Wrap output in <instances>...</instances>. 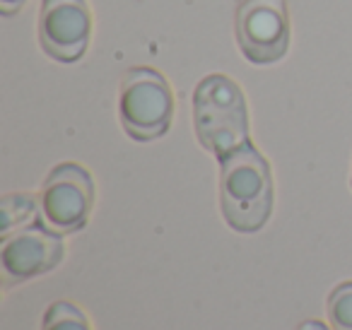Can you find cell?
Here are the masks:
<instances>
[{"instance_id": "4", "label": "cell", "mask_w": 352, "mask_h": 330, "mask_svg": "<svg viewBox=\"0 0 352 330\" xmlns=\"http://www.w3.org/2000/svg\"><path fill=\"white\" fill-rule=\"evenodd\" d=\"M94 184L80 164H58L46 179L39 195L44 224L56 234L78 232L85 227L92 210Z\"/></svg>"}, {"instance_id": "7", "label": "cell", "mask_w": 352, "mask_h": 330, "mask_svg": "<svg viewBox=\"0 0 352 330\" xmlns=\"http://www.w3.org/2000/svg\"><path fill=\"white\" fill-rule=\"evenodd\" d=\"M63 258V241L56 232L44 227H25L15 236H3L0 265L6 285L25 282L41 272L54 270Z\"/></svg>"}, {"instance_id": "8", "label": "cell", "mask_w": 352, "mask_h": 330, "mask_svg": "<svg viewBox=\"0 0 352 330\" xmlns=\"http://www.w3.org/2000/svg\"><path fill=\"white\" fill-rule=\"evenodd\" d=\"M36 212V205L32 195L25 193H15V195H6L3 203H0V234L8 236L10 229L22 227L27 224Z\"/></svg>"}, {"instance_id": "6", "label": "cell", "mask_w": 352, "mask_h": 330, "mask_svg": "<svg viewBox=\"0 0 352 330\" xmlns=\"http://www.w3.org/2000/svg\"><path fill=\"white\" fill-rule=\"evenodd\" d=\"M92 17L85 0H41V49L60 63H73L85 54Z\"/></svg>"}, {"instance_id": "12", "label": "cell", "mask_w": 352, "mask_h": 330, "mask_svg": "<svg viewBox=\"0 0 352 330\" xmlns=\"http://www.w3.org/2000/svg\"><path fill=\"white\" fill-rule=\"evenodd\" d=\"M299 330H328V328L318 323V320H307V323L299 325Z\"/></svg>"}, {"instance_id": "9", "label": "cell", "mask_w": 352, "mask_h": 330, "mask_svg": "<svg viewBox=\"0 0 352 330\" xmlns=\"http://www.w3.org/2000/svg\"><path fill=\"white\" fill-rule=\"evenodd\" d=\"M328 320L333 330H352V282H342L331 292Z\"/></svg>"}, {"instance_id": "11", "label": "cell", "mask_w": 352, "mask_h": 330, "mask_svg": "<svg viewBox=\"0 0 352 330\" xmlns=\"http://www.w3.org/2000/svg\"><path fill=\"white\" fill-rule=\"evenodd\" d=\"M25 6V0H0V10H3V15H15L20 8Z\"/></svg>"}, {"instance_id": "5", "label": "cell", "mask_w": 352, "mask_h": 330, "mask_svg": "<svg viewBox=\"0 0 352 330\" xmlns=\"http://www.w3.org/2000/svg\"><path fill=\"white\" fill-rule=\"evenodd\" d=\"M236 41L251 63H275L287 54L289 20L285 0H244L236 10Z\"/></svg>"}, {"instance_id": "2", "label": "cell", "mask_w": 352, "mask_h": 330, "mask_svg": "<svg viewBox=\"0 0 352 330\" xmlns=\"http://www.w3.org/2000/svg\"><path fill=\"white\" fill-rule=\"evenodd\" d=\"M193 123L206 150L225 160L249 145V116L239 85L225 75H208L193 94Z\"/></svg>"}, {"instance_id": "10", "label": "cell", "mask_w": 352, "mask_h": 330, "mask_svg": "<svg viewBox=\"0 0 352 330\" xmlns=\"http://www.w3.org/2000/svg\"><path fill=\"white\" fill-rule=\"evenodd\" d=\"M44 330H89V323L80 309L68 301H58L46 311Z\"/></svg>"}, {"instance_id": "1", "label": "cell", "mask_w": 352, "mask_h": 330, "mask_svg": "<svg viewBox=\"0 0 352 330\" xmlns=\"http://www.w3.org/2000/svg\"><path fill=\"white\" fill-rule=\"evenodd\" d=\"M222 212L236 232H258L273 210V179L268 162L254 145H244L222 160Z\"/></svg>"}, {"instance_id": "3", "label": "cell", "mask_w": 352, "mask_h": 330, "mask_svg": "<svg viewBox=\"0 0 352 330\" xmlns=\"http://www.w3.org/2000/svg\"><path fill=\"white\" fill-rule=\"evenodd\" d=\"M174 99L157 70L133 68L126 73L118 94V116L133 140H155L169 131Z\"/></svg>"}]
</instances>
